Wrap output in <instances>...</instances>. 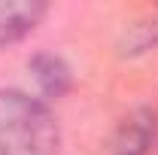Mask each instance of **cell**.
Listing matches in <instances>:
<instances>
[{"label":"cell","mask_w":158,"mask_h":155,"mask_svg":"<svg viewBox=\"0 0 158 155\" xmlns=\"http://www.w3.org/2000/svg\"><path fill=\"white\" fill-rule=\"evenodd\" d=\"M31 70H34V79H37L40 91L46 97H55L58 100L70 88V67L58 55H37L31 61Z\"/></svg>","instance_id":"cell-4"},{"label":"cell","mask_w":158,"mask_h":155,"mask_svg":"<svg viewBox=\"0 0 158 155\" xmlns=\"http://www.w3.org/2000/svg\"><path fill=\"white\" fill-rule=\"evenodd\" d=\"M155 134V116L149 110H137L116 128V134L110 137L106 155H143L149 140Z\"/></svg>","instance_id":"cell-2"},{"label":"cell","mask_w":158,"mask_h":155,"mask_svg":"<svg viewBox=\"0 0 158 155\" xmlns=\"http://www.w3.org/2000/svg\"><path fill=\"white\" fill-rule=\"evenodd\" d=\"M46 15V3H27V0H15V3H0V46L19 43L27 37L34 27Z\"/></svg>","instance_id":"cell-3"},{"label":"cell","mask_w":158,"mask_h":155,"mask_svg":"<svg viewBox=\"0 0 158 155\" xmlns=\"http://www.w3.org/2000/svg\"><path fill=\"white\" fill-rule=\"evenodd\" d=\"M58 125L46 103L24 91H0V155H58Z\"/></svg>","instance_id":"cell-1"}]
</instances>
